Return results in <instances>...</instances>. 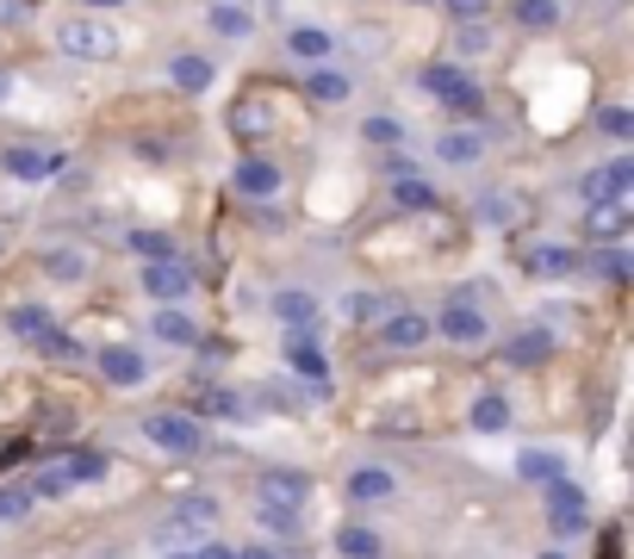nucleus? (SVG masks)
Wrapping results in <instances>:
<instances>
[{"mask_svg":"<svg viewBox=\"0 0 634 559\" xmlns=\"http://www.w3.org/2000/svg\"><path fill=\"white\" fill-rule=\"evenodd\" d=\"M306 131V118L292 100H280L274 88H250V94H237L231 106V137L237 143H262V137H299Z\"/></svg>","mask_w":634,"mask_h":559,"instance_id":"nucleus-1","label":"nucleus"},{"mask_svg":"<svg viewBox=\"0 0 634 559\" xmlns=\"http://www.w3.org/2000/svg\"><path fill=\"white\" fill-rule=\"evenodd\" d=\"M57 50L76 62H113L118 50H125V38H118L106 20H94V13H76V20L57 25Z\"/></svg>","mask_w":634,"mask_h":559,"instance_id":"nucleus-2","label":"nucleus"},{"mask_svg":"<svg viewBox=\"0 0 634 559\" xmlns=\"http://www.w3.org/2000/svg\"><path fill=\"white\" fill-rule=\"evenodd\" d=\"M143 435H150L162 454H181V461L206 454V429H199L193 410H155V417H143Z\"/></svg>","mask_w":634,"mask_h":559,"instance_id":"nucleus-3","label":"nucleus"},{"mask_svg":"<svg viewBox=\"0 0 634 559\" xmlns=\"http://www.w3.org/2000/svg\"><path fill=\"white\" fill-rule=\"evenodd\" d=\"M423 94L442 100V106H454V113H480V106H485L480 81L466 75L461 62H429V69H423Z\"/></svg>","mask_w":634,"mask_h":559,"instance_id":"nucleus-4","label":"nucleus"},{"mask_svg":"<svg viewBox=\"0 0 634 559\" xmlns=\"http://www.w3.org/2000/svg\"><path fill=\"white\" fill-rule=\"evenodd\" d=\"M547 491V528H554L560 540H573L591 528V503H585V491H578L573 479H554V485H541Z\"/></svg>","mask_w":634,"mask_h":559,"instance_id":"nucleus-5","label":"nucleus"},{"mask_svg":"<svg viewBox=\"0 0 634 559\" xmlns=\"http://www.w3.org/2000/svg\"><path fill=\"white\" fill-rule=\"evenodd\" d=\"M429 329L448 336V342H461V348H480L485 336H492V324H485V311L473 305V299H448V305L429 317Z\"/></svg>","mask_w":634,"mask_h":559,"instance_id":"nucleus-6","label":"nucleus"},{"mask_svg":"<svg viewBox=\"0 0 634 559\" xmlns=\"http://www.w3.org/2000/svg\"><path fill=\"white\" fill-rule=\"evenodd\" d=\"M629 180H634V155H615L610 168H585L578 174L585 212H591V206H610V199H629Z\"/></svg>","mask_w":634,"mask_h":559,"instance_id":"nucleus-7","label":"nucleus"},{"mask_svg":"<svg viewBox=\"0 0 634 559\" xmlns=\"http://www.w3.org/2000/svg\"><path fill=\"white\" fill-rule=\"evenodd\" d=\"M255 498H262V510H274V516H299L311 498V479L306 473H262V485H255Z\"/></svg>","mask_w":634,"mask_h":559,"instance_id":"nucleus-8","label":"nucleus"},{"mask_svg":"<svg viewBox=\"0 0 634 559\" xmlns=\"http://www.w3.org/2000/svg\"><path fill=\"white\" fill-rule=\"evenodd\" d=\"M94 366H100V380H106V386H118V392H131V386H143V380H150V366H143V354H137L131 342L100 348Z\"/></svg>","mask_w":634,"mask_h":559,"instance_id":"nucleus-9","label":"nucleus"},{"mask_svg":"<svg viewBox=\"0 0 634 559\" xmlns=\"http://www.w3.org/2000/svg\"><path fill=\"white\" fill-rule=\"evenodd\" d=\"M143 292H150L155 305H181L193 292V268L181 255H174V261H150V268H143Z\"/></svg>","mask_w":634,"mask_h":559,"instance_id":"nucleus-10","label":"nucleus"},{"mask_svg":"<svg viewBox=\"0 0 634 559\" xmlns=\"http://www.w3.org/2000/svg\"><path fill=\"white\" fill-rule=\"evenodd\" d=\"M231 187L243 199H274V194H280V168L262 162V155H243V162L231 168Z\"/></svg>","mask_w":634,"mask_h":559,"instance_id":"nucleus-11","label":"nucleus"},{"mask_svg":"<svg viewBox=\"0 0 634 559\" xmlns=\"http://www.w3.org/2000/svg\"><path fill=\"white\" fill-rule=\"evenodd\" d=\"M429 336H436V329H429L423 311H385L380 317V342L385 348H423Z\"/></svg>","mask_w":634,"mask_h":559,"instance_id":"nucleus-12","label":"nucleus"},{"mask_svg":"<svg viewBox=\"0 0 634 559\" xmlns=\"http://www.w3.org/2000/svg\"><path fill=\"white\" fill-rule=\"evenodd\" d=\"M485 155V131H473V125H454V131L436 137V162H448V168H473Z\"/></svg>","mask_w":634,"mask_h":559,"instance_id":"nucleus-13","label":"nucleus"},{"mask_svg":"<svg viewBox=\"0 0 634 559\" xmlns=\"http://www.w3.org/2000/svg\"><path fill=\"white\" fill-rule=\"evenodd\" d=\"M318 311H324V305H318L311 292H299V287H292V292H274V317H280L292 336H318Z\"/></svg>","mask_w":634,"mask_h":559,"instance_id":"nucleus-14","label":"nucleus"},{"mask_svg":"<svg viewBox=\"0 0 634 559\" xmlns=\"http://www.w3.org/2000/svg\"><path fill=\"white\" fill-rule=\"evenodd\" d=\"M0 162H7V174H13V180H32V187H38V180H50V174H62V155L32 150V143H25V150H7Z\"/></svg>","mask_w":634,"mask_h":559,"instance_id":"nucleus-15","label":"nucleus"},{"mask_svg":"<svg viewBox=\"0 0 634 559\" xmlns=\"http://www.w3.org/2000/svg\"><path fill=\"white\" fill-rule=\"evenodd\" d=\"M211 528H218V503H211V498H187V503H181V510L169 516V528H162V535L199 540V535H211Z\"/></svg>","mask_w":634,"mask_h":559,"instance_id":"nucleus-16","label":"nucleus"},{"mask_svg":"<svg viewBox=\"0 0 634 559\" xmlns=\"http://www.w3.org/2000/svg\"><path fill=\"white\" fill-rule=\"evenodd\" d=\"M547 354H554V336H547L541 324L535 329H517V336L504 342V361H510V366H541Z\"/></svg>","mask_w":634,"mask_h":559,"instance_id":"nucleus-17","label":"nucleus"},{"mask_svg":"<svg viewBox=\"0 0 634 559\" xmlns=\"http://www.w3.org/2000/svg\"><path fill=\"white\" fill-rule=\"evenodd\" d=\"M392 491H399V479H392L385 466H355V473H348V498L355 503H385Z\"/></svg>","mask_w":634,"mask_h":559,"instance_id":"nucleus-18","label":"nucleus"},{"mask_svg":"<svg viewBox=\"0 0 634 559\" xmlns=\"http://www.w3.org/2000/svg\"><path fill=\"white\" fill-rule=\"evenodd\" d=\"M7 329H13L20 342H38V348L57 336V324H50V311H44V305H13V311H7Z\"/></svg>","mask_w":634,"mask_h":559,"instance_id":"nucleus-19","label":"nucleus"},{"mask_svg":"<svg viewBox=\"0 0 634 559\" xmlns=\"http://www.w3.org/2000/svg\"><path fill=\"white\" fill-rule=\"evenodd\" d=\"M585 231H591V243H603V249H610L615 236L629 231V199H610V206H591V224H585Z\"/></svg>","mask_w":634,"mask_h":559,"instance_id":"nucleus-20","label":"nucleus"},{"mask_svg":"<svg viewBox=\"0 0 634 559\" xmlns=\"http://www.w3.org/2000/svg\"><path fill=\"white\" fill-rule=\"evenodd\" d=\"M392 206H399V212H436L442 199H436V187H429V180H417V174H399V180H392Z\"/></svg>","mask_w":634,"mask_h":559,"instance_id":"nucleus-21","label":"nucleus"},{"mask_svg":"<svg viewBox=\"0 0 634 559\" xmlns=\"http://www.w3.org/2000/svg\"><path fill=\"white\" fill-rule=\"evenodd\" d=\"M306 94L318 100V106H343V100L355 94V81H348L343 69H311V75H306Z\"/></svg>","mask_w":634,"mask_h":559,"instance_id":"nucleus-22","label":"nucleus"},{"mask_svg":"<svg viewBox=\"0 0 634 559\" xmlns=\"http://www.w3.org/2000/svg\"><path fill=\"white\" fill-rule=\"evenodd\" d=\"M510 20H517L522 32H554L566 13H560V0H510Z\"/></svg>","mask_w":634,"mask_h":559,"instance_id":"nucleus-23","label":"nucleus"},{"mask_svg":"<svg viewBox=\"0 0 634 559\" xmlns=\"http://www.w3.org/2000/svg\"><path fill=\"white\" fill-rule=\"evenodd\" d=\"M169 81L181 88V94H206V88H211V62H206V57H187V50H181V57L169 62Z\"/></svg>","mask_w":634,"mask_h":559,"instance_id":"nucleus-24","label":"nucleus"},{"mask_svg":"<svg viewBox=\"0 0 634 559\" xmlns=\"http://www.w3.org/2000/svg\"><path fill=\"white\" fill-rule=\"evenodd\" d=\"M529 261V273H547V280H560V273H573L578 268V255L573 249H560V243H535V249L522 255Z\"/></svg>","mask_w":634,"mask_h":559,"instance_id":"nucleus-25","label":"nucleus"},{"mask_svg":"<svg viewBox=\"0 0 634 559\" xmlns=\"http://www.w3.org/2000/svg\"><path fill=\"white\" fill-rule=\"evenodd\" d=\"M44 273H50L57 287H81V280H88V255L81 249H50L44 255Z\"/></svg>","mask_w":634,"mask_h":559,"instance_id":"nucleus-26","label":"nucleus"},{"mask_svg":"<svg viewBox=\"0 0 634 559\" xmlns=\"http://www.w3.org/2000/svg\"><path fill=\"white\" fill-rule=\"evenodd\" d=\"M517 473H522L529 485H554V479H566V461H560V454H547V447H529V454L517 461Z\"/></svg>","mask_w":634,"mask_h":559,"instance_id":"nucleus-27","label":"nucleus"},{"mask_svg":"<svg viewBox=\"0 0 634 559\" xmlns=\"http://www.w3.org/2000/svg\"><path fill=\"white\" fill-rule=\"evenodd\" d=\"M62 479H69V491H76V485L106 479V454H100V447H81V454H69V461H62Z\"/></svg>","mask_w":634,"mask_h":559,"instance_id":"nucleus-28","label":"nucleus"},{"mask_svg":"<svg viewBox=\"0 0 634 559\" xmlns=\"http://www.w3.org/2000/svg\"><path fill=\"white\" fill-rule=\"evenodd\" d=\"M155 336H162V342H174V348H181V342H199V329H193V317H187V311H181V305H162V311H155Z\"/></svg>","mask_w":634,"mask_h":559,"instance_id":"nucleus-29","label":"nucleus"},{"mask_svg":"<svg viewBox=\"0 0 634 559\" xmlns=\"http://www.w3.org/2000/svg\"><path fill=\"white\" fill-rule=\"evenodd\" d=\"M211 32H218V38H231V44H243L255 32L250 7H224V0H218V7H211Z\"/></svg>","mask_w":634,"mask_h":559,"instance_id":"nucleus-30","label":"nucleus"},{"mask_svg":"<svg viewBox=\"0 0 634 559\" xmlns=\"http://www.w3.org/2000/svg\"><path fill=\"white\" fill-rule=\"evenodd\" d=\"M287 50H292V57H306V62H324L330 50H336V38L318 32V25H299V32H287Z\"/></svg>","mask_w":634,"mask_h":559,"instance_id":"nucleus-31","label":"nucleus"},{"mask_svg":"<svg viewBox=\"0 0 634 559\" xmlns=\"http://www.w3.org/2000/svg\"><path fill=\"white\" fill-rule=\"evenodd\" d=\"M32 510H38V498H32V485H25V479L0 485V522H25Z\"/></svg>","mask_w":634,"mask_h":559,"instance_id":"nucleus-32","label":"nucleus"},{"mask_svg":"<svg viewBox=\"0 0 634 559\" xmlns=\"http://www.w3.org/2000/svg\"><path fill=\"white\" fill-rule=\"evenodd\" d=\"M504 423H510V398H504V392H480V405H473V429L498 435Z\"/></svg>","mask_w":634,"mask_h":559,"instance_id":"nucleus-33","label":"nucleus"},{"mask_svg":"<svg viewBox=\"0 0 634 559\" xmlns=\"http://www.w3.org/2000/svg\"><path fill=\"white\" fill-rule=\"evenodd\" d=\"M125 249L143 255V261H174V236H162V231H125Z\"/></svg>","mask_w":634,"mask_h":559,"instance_id":"nucleus-34","label":"nucleus"},{"mask_svg":"<svg viewBox=\"0 0 634 559\" xmlns=\"http://www.w3.org/2000/svg\"><path fill=\"white\" fill-rule=\"evenodd\" d=\"M287 366H299L306 380H324L330 366H324V354L311 348V336H287Z\"/></svg>","mask_w":634,"mask_h":559,"instance_id":"nucleus-35","label":"nucleus"},{"mask_svg":"<svg viewBox=\"0 0 634 559\" xmlns=\"http://www.w3.org/2000/svg\"><path fill=\"white\" fill-rule=\"evenodd\" d=\"M336 554H343V559H380V535L355 522V528H343V535H336Z\"/></svg>","mask_w":634,"mask_h":559,"instance_id":"nucleus-36","label":"nucleus"},{"mask_svg":"<svg viewBox=\"0 0 634 559\" xmlns=\"http://www.w3.org/2000/svg\"><path fill=\"white\" fill-rule=\"evenodd\" d=\"M336 311H343L348 324H380V317H385V299H373V292H348Z\"/></svg>","mask_w":634,"mask_h":559,"instance_id":"nucleus-37","label":"nucleus"},{"mask_svg":"<svg viewBox=\"0 0 634 559\" xmlns=\"http://www.w3.org/2000/svg\"><path fill=\"white\" fill-rule=\"evenodd\" d=\"M585 268H591V273H603V280H615V287H622V280L634 273V261H629L622 249H597V255H585Z\"/></svg>","mask_w":634,"mask_h":559,"instance_id":"nucleus-38","label":"nucleus"},{"mask_svg":"<svg viewBox=\"0 0 634 559\" xmlns=\"http://www.w3.org/2000/svg\"><path fill=\"white\" fill-rule=\"evenodd\" d=\"M361 137H367V143H380V150H399V143H404V125H399V118H385V113H373V118L361 125Z\"/></svg>","mask_w":634,"mask_h":559,"instance_id":"nucleus-39","label":"nucleus"},{"mask_svg":"<svg viewBox=\"0 0 634 559\" xmlns=\"http://www.w3.org/2000/svg\"><path fill=\"white\" fill-rule=\"evenodd\" d=\"M597 125H603V137H615V143H629V137H634V113H629V106H603Z\"/></svg>","mask_w":634,"mask_h":559,"instance_id":"nucleus-40","label":"nucleus"},{"mask_svg":"<svg viewBox=\"0 0 634 559\" xmlns=\"http://www.w3.org/2000/svg\"><path fill=\"white\" fill-rule=\"evenodd\" d=\"M38 20V0H0V32H13V25H32Z\"/></svg>","mask_w":634,"mask_h":559,"instance_id":"nucleus-41","label":"nucleus"},{"mask_svg":"<svg viewBox=\"0 0 634 559\" xmlns=\"http://www.w3.org/2000/svg\"><path fill=\"white\" fill-rule=\"evenodd\" d=\"M442 7H448L461 25H485V20H492V0H442Z\"/></svg>","mask_w":634,"mask_h":559,"instance_id":"nucleus-42","label":"nucleus"},{"mask_svg":"<svg viewBox=\"0 0 634 559\" xmlns=\"http://www.w3.org/2000/svg\"><path fill=\"white\" fill-rule=\"evenodd\" d=\"M492 50V32L485 25H461V57H485Z\"/></svg>","mask_w":634,"mask_h":559,"instance_id":"nucleus-43","label":"nucleus"},{"mask_svg":"<svg viewBox=\"0 0 634 559\" xmlns=\"http://www.w3.org/2000/svg\"><path fill=\"white\" fill-rule=\"evenodd\" d=\"M262 528H268V535H292V528H299V516H274V510H262Z\"/></svg>","mask_w":634,"mask_h":559,"instance_id":"nucleus-44","label":"nucleus"},{"mask_svg":"<svg viewBox=\"0 0 634 559\" xmlns=\"http://www.w3.org/2000/svg\"><path fill=\"white\" fill-rule=\"evenodd\" d=\"M193 559H231V547H218V540H206V547H199Z\"/></svg>","mask_w":634,"mask_h":559,"instance_id":"nucleus-45","label":"nucleus"},{"mask_svg":"<svg viewBox=\"0 0 634 559\" xmlns=\"http://www.w3.org/2000/svg\"><path fill=\"white\" fill-rule=\"evenodd\" d=\"M231 559H274V547H237Z\"/></svg>","mask_w":634,"mask_h":559,"instance_id":"nucleus-46","label":"nucleus"},{"mask_svg":"<svg viewBox=\"0 0 634 559\" xmlns=\"http://www.w3.org/2000/svg\"><path fill=\"white\" fill-rule=\"evenodd\" d=\"M7 94H13V75H7V69H0V106H7Z\"/></svg>","mask_w":634,"mask_h":559,"instance_id":"nucleus-47","label":"nucleus"},{"mask_svg":"<svg viewBox=\"0 0 634 559\" xmlns=\"http://www.w3.org/2000/svg\"><path fill=\"white\" fill-rule=\"evenodd\" d=\"M81 7H125V0H81Z\"/></svg>","mask_w":634,"mask_h":559,"instance_id":"nucleus-48","label":"nucleus"},{"mask_svg":"<svg viewBox=\"0 0 634 559\" xmlns=\"http://www.w3.org/2000/svg\"><path fill=\"white\" fill-rule=\"evenodd\" d=\"M169 559H193V554H169Z\"/></svg>","mask_w":634,"mask_h":559,"instance_id":"nucleus-49","label":"nucleus"},{"mask_svg":"<svg viewBox=\"0 0 634 559\" xmlns=\"http://www.w3.org/2000/svg\"><path fill=\"white\" fill-rule=\"evenodd\" d=\"M547 559H566V554H547Z\"/></svg>","mask_w":634,"mask_h":559,"instance_id":"nucleus-50","label":"nucleus"},{"mask_svg":"<svg viewBox=\"0 0 634 559\" xmlns=\"http://www.w3.org/2000/svg\"><path fill=\"white\" fill-rule=\"evenodd\" d=\"M100 559H113V554H100Z\"/></svg>","mask_w":634,"mask_h":559,"instance_id":"nucleus-51","label":"nucleus"},{"mask_svg":"<svg viewBox=\"0 0 634 559\" xmlns=\"http://www.w3.org/2000/svg\"><path fill=\"white\" fill-rule=\"evenodd\" d=\"M224 7H231V0H224Z\"/></svg>","mask_w":634,"mask_h":559,"instance_id":"nucleus-52","label":"nucleus"},{"mask_svg":"<svg viewBox=\"0 0 634 559\" xmlns=\"http://www.w3.org/2000/svg\"><path fill=\"white\" fill-rule=\"evenodd\" d=\"M0 243H7V236H0Z\"/></svg>","mask_w":634,"mask_h":559,"instance_id":"nucleus-53","label":"nucleus"},{"mask_svg":"<svg viewBox=\"0 0 634 559\" xmlns=\"http://www.w3.org/2000/svg\"><path fill=\"white\" fill-rule=\"evenodd\" d=\"M417 7H423V0H417Z\"/></svg>","mask_w":634,"mask_h":559,"instance_id":"nucleus-54","label":"nucleus"}]
</instances>
